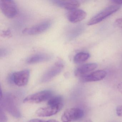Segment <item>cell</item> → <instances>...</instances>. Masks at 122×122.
Instances as JSON below:
<instances>
[{"instance_id":"10","label":"cell","mask_w":122,"mask_h":122,"mask_svg":"<svg viewBox=\"0 0 122 122\" xmlns=\"http://www.w3.org/2000/svg\"><path fill=\"white\" fill-rule=\"evenodd\" d=\"M67 16L71 22L76 23L85 19L87 13L83 10L77 9L70 10L67 13Z\"/></svg>"},{"instance_id":"23","label":"cell","mask_w":122,"mask_h":122,"mask_svg":"<svg viewBox=\"0 0 122 122\" xmlns=\"http://www.w3.org/2000/svg\"><path fill=\"white\" fill-rule=\"evenodd\" d=\"M117 88L118 91L122 94V82L120 83L118 85Z\"/></svg>"},{"instance_id":"9","label":"cell","mask_w":122,"mask_h":122,"mask_svg":"<svg viewBox=\"0 0 122 122\" xmlns=\"http://www.w3.org/2000/svg\"><path fill=\"white\" fill-rule=\"evenodd\" d=\"M107 75L106 71L103 70H98L80 77L83 82H95L104 79Z\"/></svg>"},{"instance_id":"15","label":"cell","mask_w":122,"mask_h":122,"mask_svg":"<svg viewBox=\"0 0 122 122\" xmlns=\"http://www.w3.org/2000/svg\"><path fill=\"white\" fill-rule=\"evenodd\" d=\"M90 57L89 53L85 52H80L74 56L73 61L76 64L82 63L87 60Z\"/></svg>"},{"instance_id":"1","label":"cell","mask_w":122,"mask_h":122,"mask_svg":"<svg viewBox=\"0 0 122 122\" xmlns=\"http://www.w3.org/2000/svg\"><path fill=\"white\" fill-rule=\"evenodd\" d=\"M0 106L7 111L11 115L16 118H20L21 113L17 102V98L13 94L6 93L2 95L0 92Z\"/></svg>"},{"instance_id":"17","label":"cell","mask_w":122,"mask_h":122,"mask_svg":"<svg viewBox=\"0 0 122 122\" xmlns=\"http://www.w3.org/2000/svg\"><path fill=\"white\" fill-rule=\"evenodd\" d=\"M7 122V118L3 111V109L0 107V122Z\"/></svg>"},{"instance_id":"13","label":"cell","mask_w":122,"mask_h":122,"mask_svg":"<svg viewBox=\"0 0 122 122\" xmlns=\"http://www.w3.org/2000/svg\"><path fill=\"white\" fill-rule=\"evenodd\" d=\"M98 65L96 63H88L84 64L77 68L75 71V75L79 77L88 74L97 68Z\"/></svg>"},{"instance_id":"7","label":"cell","mask_w":122,"mask_h":122,"mask_svg":"<svg viewBox=\"0 0 122 122\" xmlns=\"http://www.w3.org/2000/svg\"><path fill=\"white\" fill-rule=\"evenodd\" d=\"M84 115L82 110L78 108H71L67 109L61 117L63 122H71L82 118Z\"/></svg>"},{"instance_id":"20","label":"cell","mask_w":122,"mask_h":122,"mask_svg":"<svg viewBox=\"0 0 122 122\" xmlns=\"http://www.w3.org/2000/svg\"><path fill=\"white\" fill-rule=\"evenodd\" d=\"M1 35L5 37H10L12 36V33L9 30L3 31L1 33Z\"/></svg>"},{"instance_id":"22","label":"cell","mask_w":122,"mask_h":122,"mask_svg":"<svg viewBox=\"0 0 122 122\" xmlns=\"http://www.w3.org/2000/svg\"><path fill=\"white\" fill-rule=\"evenodd\" d=\"M116 113L119 117H122V105L118 106L116 108Z\"/></svg>"},{"instance_id":"11","label":"cell","mask_w":122,"mask_h":122,"mask_svg":"<svg viewBox=\"0 0 122 122\" xmlns=\"http://www.w3.org/2000/svg\"><path fill=\"white\" fill-rule=\"evenodd\" d=\"M63 105L58 106H49L41 108L36 112L37 115L40 117H49L57 114L62 108Z\"/></svg>"},{"instance_id":"5","label":"cell","mask_w":122,"mask_h":122,"mask_svg":"<svg viewBox=\"0 0 122 122\" xmlns=\"http://www.w3.org/2000/svg\"><path fill=\"white\" fill-rule=\"evenodd\" d=\"M30 71L26 69L13 73L10 75V80L19 87L26 85L30 78Z\"/></svg>"},{"instance_id":"16","label":"cell","mask_w":122,"mask_h":122,"mask_svg":"<svg viewBox=\"0 0 122 122\" xmlns=\"http://www.w3.org/2000/svg\"><path fill=\"white\" fill-rule=\"evenodd\" d=\"M63 99L60 96H56L51 98L48 100L47 104L49 106H58L63 105Z\"/></svg>"},{"instance_id":"14","label":"cell","mask_w":122,"mask_h":122,"mask_svg":"<svg viewBox=\"0 0 122 122\" xmlns=\"http://www.w3.org/2000/svg\"><path fill=\"white\" fill-rule=\"evenodd\" d=\"M52 57L47 53H38L32 56L27 59L26 62L29 64H35L50 60Z\"/></svg>"},{"instance_id":"8","label":"cell","mask_w":122,"mask_h":122,"mask_svg":"<svg viewBox=\"0 0 122 122\" xmlns=\"http://www.w3.org/2000/svg\"><path fill=\"white\" fill-rule=\"evenodd\" d=\"M51 21L46 20L30 27L25 28L22 33L25 35H33L41 34L48 30L51 26Z\"/></svg>"},{"instance_id":"21","label":"cell","mask_w":122,"mask_h":122,"mask_svg":"<svg viewBox=\"0 0 122 122\" xmlns=\"http://www.w3.org/2000/svg\"><path fill=\"white\" fill-rule=\"evenodd\" d=\"M115 24V25L117 27L122 28V18H118L116 20Z\"/></svg>"},{"instance_id":"4","label":"cell","mask_w":122,"mask_h":122,"mask_svg":"<svg viewBox=\"0 0 122 122\" xmlns=\"http://www.w3.org/2000/svg\"><path fill=\"white\" fill-rule=\"evenodd\" d=\"M0 7L3 14L8 18L14 17L17 13V6L13 0H1L0 1Z\"/></svg>"},{"instance_id":"18","label":"cell","mask_w":122,"mask_h":122,"mask_svg":"<svg viewBox=\"0 0 122 122\" xmlns=\"http://www.w3.org/2000/svg\"><path fill=\"white\" fill-rule=\"evenodd\" d=\"M9 51L5 48H1L0 50V57H3L7 56L9 54Z\"/></svg>"},{"instance_id":"6","label":"cell","mask_w":122,"mask_h":122,"mask_svg":"<svg viewBox=\"0 0 122 122\" xmlns=\"http://www.w3.org/2000/svg\"><path fill=\"white\" fill-rule=\"evenodd\" d=\"M52 92L50 90H44L27 96L23 100L25 103H37L45 101L51 98Z\"/></svg>"},{"instance_id":"12","label":"cell","mask_w":122,"mask_h":122,"mask_svg":"<svg viewBox=\"0 0 122 122\" xmlns=\"http://www.w3.org/2000/svg\"><path fill=\"white\" fill-rule=\"evenodd\" d=\"M52 2L53 4L57 5L58 7L64 9H66L68 10H76L78 8L80 3L77 0H53Z\"/></svg>"},{"instance_id":"24","label":"cell","mask_w":122,"mask_h":122,"mask_svg":"<svg viewBox=\"0 0 122 122\" xmlns=\"http://www.w3.org/2000/svg\"><path fill=\"white\" fill-rule=\"evenodd\" d=\"M111 2L112 3H114L115 4H116L117 5H122V0H112Z\"/></svg>"},{"instance_id":"2","label":"cell","mask_w":122,"mask_h":122,"mask_svg":"<svg viewBox=\"0 0 122 122\" xmlns=\"http://www.w3.org/2000/svg\"><path fill=\"white\" fill-rule=\"evenodd\" d=\"M120 7L117 5H110L93 16L88 22V25H92L101 22L103 20L120 10Z\"/></svg>"},{"instance_id":"25","label":"cell","mask_w":122,"mask_h":122,"mask_svg":"<svg viewBox=\"0 0 122 122\" xmlns=\"http://www.w3.org/2000/svg\"><path fill=\"white\" fill-rule=\"evenodd\" d=\"M84 122H93V121L91 119H88L86 120Z\"/></svg>"},{"instance_id":"3","label":"cell","mask_w":122,"mask_h":122,"mask_svg":"<svg viewBox=\"0 0 122 122\" xmlns=\"http://www.w3.org/2000/svg\"><path fill=\"white\" fill-rule=\"evenodd\" d=\"M64 66L65 64L63 61L61 60H58L44 73L41 77V82L46 83L50 81L62 72Z\"/></svg>"},{"instance_id":"19","label":"cell","mask_w":122,"mask_h":122,"mask_svg":"<svg viewBox=\"0 0 122 122\" xmlns=\"http://www.w3.org/2000/svg\"><path fill=\"white\" fill-rule=\"evenodd\" d=\"M28 122H59L55 120H44L39 119H33L30 120Z\"/></svg>"}]
</instances>
